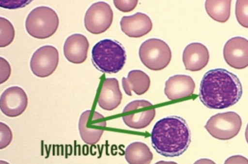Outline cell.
I'll list each match as a JSON object with an SVG mask.
<instances>
[{
	"label": "cell",
	"instance_id": "6da1fadb",
	"mask_svg": "<svg viewBox=\"0 0 248 164\" xmlns=\"http://www.w3.org/2000/svg\"><path fill=\"white\" fill-rule=\"evenodd\" d=\"M242 93L241 83L236 75L224 68H215L204 75L199 98L209 109H223L236 104Z\"/></svg>",
	"mask_w": 248,
	"mask_h": 164
},
{
	"label": "cell",
	"instance_id": "7a4b0ae2",
	"mask_svg": "<svg viewBox=\"0 0 248 164\" xmlns=\"http://www.w3.org/2000/svg\"><path fill=\"white\" fill-rule=\"evenodd\" d=\"M152 145L159 154L173 157L182 154L191 142V133L186 120L168 116L156 122L151 132Z\"/></svg>",
	"mask_w": 248,
	"mask_h": 164
},
{
	"label": "cell",
	"instance_id": "3957f363",
	"mask_svg": "<svg viewBox=\"0 0 248 164\" xmlns=\"http://www.w3.org/2000/svg\"><path fill=\"white\" fill-rule=\"evenodd\" d=\"M126 59V53L123 46L112 39L99 41L92 50L93 64L103 73H117L124 67Z\"/></svg>",
	"mask_w": 248,
	"mask_h": 164
},
{
	"label": "cell",
	"instance_id": "277c9868",
	"mask_svg": "<svg viewBox=\"0 0 248 164\" xmlns=\"http://www.w3.org/2000/svg\"><path fill=\"white\" fill-rule=\"evenodd\" d=\"M59 24V19L56 12L49 7L41 6L34 8L28 14L25 28L32 37L44 39L53 35Z\"/></svg>",
	"mask_w": 248,
	"mask_h": 164
},
{
	"label": "cell",
	"instance_id": "5b68a950",
	"mask_svg": "<svg viewBox=\"0 0 248 164\" xmlns=\"http://www.w3.org/2000/svg\"><path fill=\"white\" fill-rule=\"evenodd\" d=\"M139 54L142 64L154 71L165 68L171 59V51L168 45L157 38H150L144 41L140 47Z\"/></svg>",
	"mask_w": 248,
	"mask_h": 164
},
{
	"label": "cell",
	"instance_id": "8992f818",
	"mask_svg": "<svg viewBox=\"0 0 248 164\" xmlns=\"http://www.w3.org/2000/svg\"><path fill=\"white\" fill-rule=\"evenodd\" d=\"M241 126L242 120L238 114L234 112H227L212 116L204 128L213 137L227 140L239 133Z\"/></svg>",
	"mask_w": 248,
	"mask_h": 164
},
{
	"label": "cell",
	"instance_id": "52a82bcc",
	"mask_svg": "<svg viewBox=\"0 0 248 164\" xmlns=\"http://www.w3.org/2000/svg\"><path fill=\"white\" fill-rule=\"evenodd\" d=\"M113 13L110 5L104 1L92 4L87 10L84 19L86 29L97 34L106 31L111 26Z\"/></svg>",
	"mask_w": 248,
	"mask_h": 164
},
{
	"label": "cell",
	"instance_id": "ba28073f",
	"mask_svg": "<svg viewBox=\"0 0 248 164\" xmlns=\"http://www.w3.org/2000/svg\"><path fill=\"white\" fill-rule=\"evenodd\" d=\"M106 125L104 116L98 112L91 110L84 111L80 116L78 125L81 139L89 145L97 143Z\"/></svg>",
	"mask_w": 248,
	"mask_h": 164
},
{
	"label": "cell",
	"instance_id": "9c48e42d",
	"mask_svg": "<svg viewBox=\"0 0 248 164\" xmlns=\"http://www.w3.org/2000/svg\"><path fill=\"white\" fill-rule=\"evenodd\" d=\"M59 61V52L55 47L43 46L33 53L30 60V68L36 76L47 77L56 70Z\"/></svg>",
	"mask_w": 248,
	"mask_h": 164
},
{
	"label": "cell",
	"instance_id": "30bf717a",
	"mask_svg": "<svg viewBox=\"0 0 248 164\" xmlns=\"http://www.w3.org/2000/svg\"><path fill=\"white\" fill-rule=\"evenodd\" d=\"M28 102L27 95L21 87L11 86L6 89L0 96V110L8 117H17L25 111Z\"/></svg>",
	"mask_w": 248,
	"mask_h": 164
},
{
	"label": "cell",
	"instance_id": "8fae6325",
	"mask_svg": "<svg viewBox=\"0 0 248 164\" xmlns=\"http://www.w3.org/2000/svg\"><path fill=\"white\" fill-rule=\"evenodd\" d=\"M225 61L230 66L238 69L248 66V40L240 36L231 38L223 49Z\"/></svg>",
	"mask_w": 248,
	"mask_h": 164
},
{
	"label": "cell",
	"instance_id": "7c38bea8",
	"mask_svg": "<svg viewBox=\"0 0 248 164\" xmlns=\"http://www.w3.org/2000/svg\"><path fill=\"white\" fill-rule=\"evenodd\" d=\"M89 48V43L85 36L80 33H74L65 40L63 48V54L69 62L79 64L86 60Z\"/></svg>",
	"mask_w": 248,
	"mask_h": 164
},
{
	"label": "cell",
	"instance_id": "4fadbf2b",
	"mask_svg": "<svg viewBox=\"0 0 248 164\" xmlns=\"http://www.w3.org/2000/svg\"><path fill=\"white\" fill-rule=\"evenodd\" d=\"M121 30L130 37L138 38L149 33L153 27L150 18L146 14L138 12L130 16H124L120 21Z\"/></svg>",
	"mask_w": 248,
	"mask_h": 164
},
{
	"label": "cell",
	"instance_id": "5bb4252c",
	"mask_svg": "<svg viewBox=\"0 0 248 164\" xmlns=\"http://www.w3.org/2000/svg\"><path fill=\"white\" fill-rule=\"evenodd\" d=\"M183 61L186 70L197 71L203 68L209 60L207 48L200 43H192L186 46L183 52Z\"/></svg>",
	"mask_w": 248,
	"mask_h": 164
},
{
	"label": "cell",
	"instance_id": "9a60e30c",
	"mask_svg": "<svg viewBox=\"0 0 248 164\" xmlns=\"http://www.w3.org/2000/svg\"><path fill=\"white\" fill-rule=\"evenodd\" d=\"M195 83L193 79L186 75H175L165 82L164 93L170 100L188 97L193 94Z\"/></svg>",
	"mask_w": 248,
	"mask_h": 164
},
{
	"label": "cell",
	"instance_id": "2e32d148",
	"mask_svg": "<svg viewBox=\"0 0 248 164\" xmlns=\"http://www.w3.org/2000/svg\"><path fill=\"white\" fill-rule=\"evenodd\" d=\"M122 99L118 81L114 78H106L97 100L99 106L105 110L111 111L120 104Z\"/></svg>",
	"mask_w": 248,
	"mask_h": 164
},
{
	"label": "cell",
	"instance_id": "e0dca14e",
	"mask_svg": "<svg viewBox=\"0 0 248 164\" xmlns=\"http://www.w3.org/2000/svg\"><path fill=\"white\" fill-rule=\"evenodd\" d=\"M122 83L127 95L132 96V91L138 95H141L149 89L150 79L146 73L140 70H132L128 72L127 78H122Z\"/></svg>",
	"mask_w": 248,
	"mask_h": 164
},
{
	"label": "cell",
	"instance_id": "ac0fdd59",
	"mask_svg": "<svg viewBox=\"0 0 248 164\" xmlns=\"http://www.w3.org/2000/svg\"><path fill=\"white\" fill-rule=\"evenodd\" d=\"M124 156L129 164H150L153 159L149 148L140 142L129 144L125 149Z\"/></svg>",
	"mask_w": 248,
	"mask_h": 164
},
{
	"label": "cell",
	"instance_id": "d6986e66",
	"mask_svg": "<svg viewBox=\"0 0 248 164\" xmlns=\"http://www.w3.org/2000/svg\"><path fill=\"white\" fill-rule=\"evenodd\" d=\"M231 0H206L205 8L208 15L214 20L224 23L230 16Z\"/></svg>",
	"mask_w": 248,
	"mask_h": 164
},
{
	"label": "cell",
	"instance_id": "ffe728a7",
	"mask_svg": "<svg viewBox=\"0 0 248 164\" xmlns=\"http://www.w3.org/2000/svg\"><path fill=\"white\" fill-rule=\"evenodd\" d=\"M155 115V109H151L123 117L124 123L128 127L135 129H141L148 126Z\"/></svg>",
	"mask_w": 248,
	"mask_h": 164
},
{
	"label": "cell",
	"instance_id": "44dd1931",
	"mask_svg": "<svg viewBox=\"0 0 248 164\" xmlns=\"http://www.w3.org/2000/svg\"><path fill=\"white\" fill-rule=\"evenodd\" d=\"M15 36V30L12 23L7 19L0 17V47L9 45Z\"/></svg>",
	"mask_w": 248,
	"mask_h": 164
},
{
	"label": "cell",
	"instance_id": "7402d4cb",
	"mask_svg": "<svg viewBox=\"0 0 248 164\" xmlns=\"http://www.w3.org/2000/svg\"><path fill=\"white\" fill-rule=\"evenodd\" d=\"M235 16L238 23L248 28V0H237L235 5Z\"/></svg>",
	"mask_w": 248,
	"mask_h": 164
},
{
	"label": "cell",
	"instance_id": "603a6c76",
	"mask_svg": "<svg viewBox=\"0 0 248 164\" xmlns=\"http://www.w3.org/2000/svg\"><path fill=\"white\" fill-rule=\"evenodd\" d=\"M0 148L7 147L11 142L13 134L11 129L5 123L0 122Z\"/></svg>",
	"mask_w": 248,
	"mask_h": 164
},
{
	"label": "cell",
	"instance_id": "cb8c5ba5",
	"mask_svg": "<svg viewBox=\"0 0 248 164\" xmlns=\"http://www.w3.org/2000/svg\"><path fill=\"white\" fill-rule=\"evenodd\" d=\"M11 68L9 62L4 58H0V83L5 82L10 76Z\"/></svg>",
	"mask_w": 248,
	"mask_h": 164
},
{
	"label": "cell",
	"instance_id": "d4e9b609",
	"mask_svg": "<svg viewBox=\"0 0 248 164\" xmlns=\"http://www.w3.org/2000/svg\"><path fill=\"white\" fill-rule=\"evenodd\" d=\"M138 0H113L115 6L123 12H129L136 7Z\"/></svg>",
	"mask_w": 248,
	"mask_h": 164
},
{
	"label": "cell",
	"instance_id": "484cf974",
	"mask_svg": "<svg viewBox=\"0 0 248 164\" xmlns=\"http://www.w3.org/2000/svg\"><path fill=\"white\" fill-rule=\"evenodd\" d=\"M31 1V0H0V6L6 9H15L24 7Z\"/></svg>",
	"mask_w": 248,
	"mask_h": 164
},
{
	"label": "cell",
	"instance_id": "4316f807",
	"mask_svg": "<svg viewBox=\"0 0 248 164\" xmlns=\"http://www.w3.org/2000/svg\"><path fill=\"white\" fill-rule=\"evenodd\" d=\"M152 104L145 100H136L129 103L124 109L123 112L135 110L140 108L148 107Z\"/></svg>",
	"mask_w": 248,
	"mask_h": 164
},
{
	"label": "cell",
	"instance_id": "83f0119b",
	"mask_svg": "<svg viewBox=\"0 0 248 164\" xmlns=\"http://www.w3.org/2000/svg\"><path fill=\"white\" fill-rule=\"evenodd\" d=\"M224 164H248V159L240 155H233L228 158Z\"/></svg>",
	"mask_w": 248,
	"mask_h": 164
},
{
	"label": "cell",
	"instance_id": "f1b7e54d",
	"mask_svg": "<svg viewBox=\"0 0 248 164\" xmlns=\"http://www.w3.org/2000/svg\"><path fill=\"white\" fill-rule=\"evenodd\" d=\"M193 164H216L213 161L206 158L197 160Z\"/></svg>",
	"mask_w": 248,
	"mask_h": 164
},
{
	"label": "cell",
	"instance_id": "f546056e",
	"mask_svg": "<svg viewBox=\"0 0 248 164\" xmlns=\"http://www.w3.org/2000/svg\"><path fill=\"white\" fill-rule=\"evenodd\" d=\"M154 164H178L176 162L172 161H160Z\"/></svg>",
	"mask_w": 248,
	"mask_h": 164
},
{
	"label": "cell",
	"instance_id": "4dcf8cb0",
	"mask_svg": "<svg viewBox=\"0 0 248 164\" xmlns=\"http://www.w3.org/2000/svg\"><path fill=\"white\" fill-rule=\"evenodd\" d=\"M245 138L247 141V142L248 144V123L247 124L246 131H245Z\"/></svg>",
	"mask_w": 248,
	"mask_h": 164
},
{
	"label": "cell",
	"instance_id": "1f68e13d",
	"mask_svg": "<svg viewBox=\"0 0 248 164\" xmlns=\"http://www.w3.org/2000/svg\"><path fill=\"white\" fill-rule=\"evenodd\" d=\"M0 164H10L9 163L5 161H3V160H0Z\"/></svg>",
	"mask_w": 248,
	"mask_h": 164
}]
</instances>
